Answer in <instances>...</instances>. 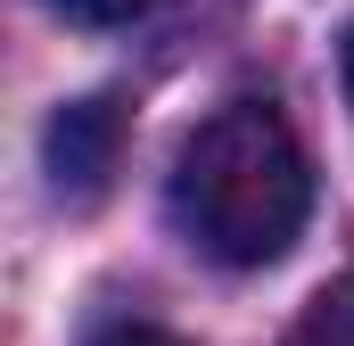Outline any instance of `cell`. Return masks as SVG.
Returning a JSON list of instances; mask_svg holds the SVG:
<instances>
[{"mask_svg":"<svg viewBox=\"0 0 354 346\" xmlns=\"http://www.w3.org/2000/svg\"><path fill=\"white\" fill-rule=\"evenodd\" d=\"M305 215H313V165L272 99H231L181 140L174 223L198 256L231 272H264L297 248Z\"/></svg>","mask_w":354,"mask_h":346,"instance_id":"cell-1","label":"cell"},{"mask_svg":"<svg viewBox=\"0 0 354 346\" xmlns=\"http://www.w3.org/2000/svg\"><path fill=\"white\" fill-rule=\"evenodd\" d=\"M115 157H124V107L115 99H66L41 132V165H50V190L66 206H99L115 181Z\"/></svg>","mask_w":354,"mask_h":346,"instance_id":"cell-2","label":"cell"},{"mask_svg":"<svg viewBox=\"0 0 354 346\" xmlns=\"http://www.w3.org/2000/svg\"><path fill=\"white\" fill-rule=\"evenodd\" d=\"M297 346H354V272L338 280V289H322V297H313V313H305Z\"/></svg>","mask_w":354,"mask_h":346,"instance_id":"cell-3","label":"cell"},{"mask_svg":"<svg viewBox=\"0 0 354 346\" xmlns=\"http://www.w3.org/2000/svg\"><path fill=\"white\" fill-rule=\"evenodd\" d=\"M66 25H91V33H115V25H132V17H149V0H50Z\"/></svg>","mask_w":354,"mask_h":346,"instance_id":"cell-4","label":"cell"},{"mask_svg":"<svg viewBox=\"0 0 354 346\" xmlns=\"http://www.w3.org/2000/svg\"><path fill=\"white\" fill-rule=\"evenodd\" d=\"M91 346H189V338L157 330V322H107V330H91Z\"/></svg>","mask_w":354,"mask_h":346,"instance_id":"cell-5","label":"cell"},{"mask_svg":"<svg viewBox=\"0 0 354 346\" xmlns=\"http://www.w3.org/2000/svg\"><path fill=\"white\" fill-rule=\"evenodd\" d=\"M338 75H346V107H354V25H346V50H338Z\"/></svg>","mask_w":354,"mask_h":346,"instance_id":"cell-6","label":"cell"}]
</instances>
